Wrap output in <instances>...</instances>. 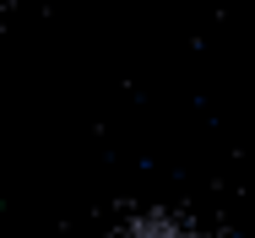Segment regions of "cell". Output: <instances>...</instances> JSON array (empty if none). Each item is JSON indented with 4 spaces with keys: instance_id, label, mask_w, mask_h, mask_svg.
I'll list each match as a JSON object with an SVG mask.
<instances>
[{
    "instance_id": "1",
    "label": "cell",
    "mask_w": 255,
    "mask_h": 238,
    "mask_svg": "<svg viewBox=\"0 0 255 238\" xmlns=\"http://www.w3.org/2000/svg\"><path fill=\"white\" fill-rule=\"evenodd\" d=\"M109 238H212V233L190 228V222H174V217H141V222H130V228H120Z\"/></svg>"
}]
</instances>
